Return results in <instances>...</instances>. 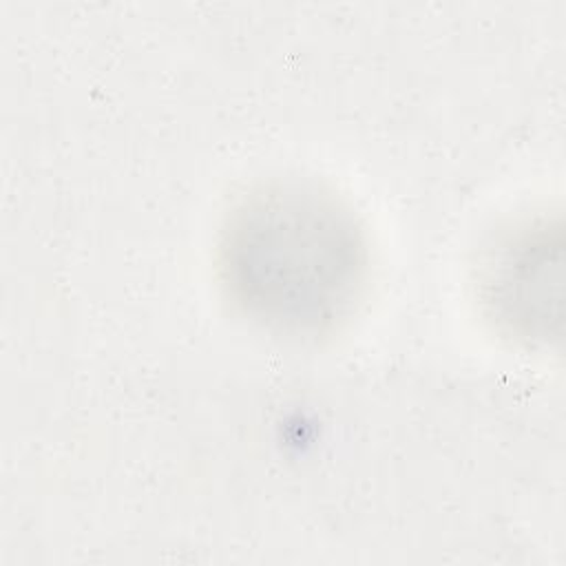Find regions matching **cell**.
I'll return each instance as SVG.
<instances>
[{"instance_id": "1", "label": "cell", "mask_w": 566, "mask_h": 566, "mask_svg": "<svg viewBox=\"0 0 566 566\" xmlns=\"http://www.w3.org/2000/svg\"><path fill=\"white\" fill-rule=\"evenodd\" d=\"M226 296L261 329L316 340L365 296L369 250L352 208L312 181L279 179L228 212L217 243Z\"/></svg>"}, {"instance_id": "2", "label": "cell", "mask_w": 566, "mask_h": 566, "mask_svg": "<svg viewBox=\"0 0 566 566\" xmlns=\"http://www.w3.org/2000/svg\"><path fill=\"white\" fill-rule=\"evenodd\" d=\"M562 221L537 217L500 234L478 272L486 321L517 343L551 347L562 338Z\"/></svg>"}]
</instances>
